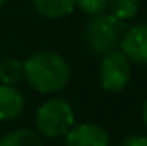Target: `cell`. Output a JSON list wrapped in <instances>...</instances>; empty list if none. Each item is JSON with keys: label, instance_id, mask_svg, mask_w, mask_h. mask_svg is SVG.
Returning <instances> with one entry per match:
<instances>
[{"label": "cell", "instance_id": "1", "mask_svg": "<svg viewBox=\"0 0 147 146\" xmlns=\"http://www.w3.org/2000/svg\"><path fill=\"white\" fill-rule=\"evenodd\" d=\"M24 77L38 93L53 95L67 86L70 65L60 53L43 50L33 53L24 62Z\"/></svg>", "mask_w": 147, "mask_h": 146}, {"label": "cell", "instance_id": "2", "mask_svg": "<svg viewBox=\"0 0 147 146\" xmlns=\"http://www.w3.org/2000/svg\"><path fill=\"white\" fill-rule=\"evenodd\" d=\"M125 33V23L111 14L92 16L84 28V41L87 48L96 55H106L120 45Z\"/></svg>", "mask_w": 147, "mask_h": 146}, {"label": "cell", "instance_id": "3", "mask_svg": "<svg viewBox=\"0 0 147 146\" xmlns=\"http://www.w3.org/2000/svg\"><path fill=\"white\" fill-rule=\"evenodd\" d=\"M36 127L46 138H60L74 126V110L62 98H50L36 110Z\"/></svg>", "mask_w": 147, "mask_h": 146}, {"label": "cell", "instance_id": "4", "mask_svg": "<svg viewBox=\"0 0 147 146\" xmlns=\"http://www.w3.org/2000/svg\"><path fill=\"white\" fill-rule=\"evenodd\" d=\"M132 76V65L127 55L115 48L110 53L103 55L101 67H99V79L105 91L110 93H120L127 88Z\"/></svg>", "mask_w": 147, "mask_h": 146}, {"label": "cell", "instance_id": "5", "mask_svg": "<svg viewBox=\"0 0 147 146\" xmlns=\"http://www.w3.org/2000/svg\"><path fill=\"white\" fill-rule=\"evenodd\" d=\"M65 145L67 146H108L110 145V136L108 132L91 122L77 124L69 129L65 134Z\"/></svg>", "mask_w": 147, "mask_h": 146}, {"label": "cell", "instance_id": "6", "mask_svg": "<svg viewBox=\"0 0 147 146\" xmlns=\"http://www.w3.org/2000/svg\"><path fill=\"white\" fill-rule=\"evenodd\" d=\"M120 50L130 62L147 64V24L132 26L120 40Z\"/></svg>", "mask_w": 147, "mask_h": 146}, {"label": "cell", "instance_id": "7", "mask_svg": "<svg viewBox=\"0 0 147 146\" xmlns=\"http://www.w3.org/2000/svg\"><path fill=\"white\" fill-rule=\"evenodd\" d=\"M24 110V96L14 86L0 84V120H14Z\"/></svg>", "mask_w": 147, "mask_h": 146}, {"label": "cell", "instance_id": "8", "mask_svg": "<svg viewBox=\"0 0 147 146\" xmlns=\"http://www.w3.org/2000/svg\"><path fill=\"white\" fill-rule=\"evenodd\" d=\"M39 16L46 19H60L69 16L75 7V0H33Z\"/></svg>", "mask_w": 147, "mask_h": 146}, {"label": "cell", "instance_id": "9", "mask_svg": "<svg viewBox=\"0 0 147 146\" xmlns=\"http://www.w3.org/2000/svg\"><path fill=\"white\" fill-rule=\"evenodd\" d=\"M0 146H43L41 138L31 129H16L0 138Z\"/></svg>", "mask_w": 147, "mask_h": 146}, {"label": "cell", "instance_id": "10", "mask_svg": "<svg viewBox=\"0 0 147 146\" xmlns=\"http://www.w3.org/2000/svg\"><path fill=\"white\" fill-rule=\"evenodd\" d=\"M24 79V64L16 59H7L0 62V83L7 86H16Z\"/></svg>", "mask_w": 147, "mask_h": 146}, {"label": "cell", "instance_id": "11", "mask_svg": "<svg viewBox=\"0 0 147 146\" xmlns=\"http://www.w3.org/2000/svg\"><path fill=\"white\" fill-rule=\"evenodd\" d=\"M110 14L120 21H130L139 14L140 0H108Z\"/></svg>", "mask_w": 147, "mask_h": 146}, {"label": "cell", "instance_id": "12", "mask_svg": "<svg viewBox=\"0 0 147 146\" xmlns=\"http://www.w3.org/2000/svg\"><path fill=\"white\" fill-rule=\"evenodd\" d=\"M75 5L87 16L103 14L108 9V0H75Z\"/></svg>", "mask_w": 147, "mask_h": 146}, {"label": "cell", "instance_id": "13", "mask_svg": "<svg viewBox=\"0 0 147 146\" xmlns=\"http://www.w3.org/2000/svg\"><path fill=\"white\" fill-rule=\"evenodd\" d=\"M121 146H147V138L140 134H132L121 141Z\"/></svg>", "mask_w": 147, "mask_h": 146}, {"label": "cell", "instance_id": "14", "mask_svg": "<svg viewBox=\"0 0 147 146\" xmlns=\"http://www.w3.org/2000/svg\"><path fill=\"white\" fill-rule=\"evenodd\" d=\"M142 120H144V126L147 127V98L144 102V107H142Z\"/></svg>", "mask_w": 147, "mask_h": 146}, {"label": "cell", "instance_id": "15", "mask_svg": "<svg viewBox=\"0 0 147 146\" xmlns=\"http://www.w3.org/2000/svg\"><path fill=\"white\" fill-rule=\"evenodd\" d=\"M7 2H9V0H0V5H5Z\"/></svg>", "mask_w": 147, "mask_h": 146}]
</instances>
